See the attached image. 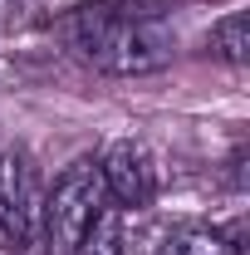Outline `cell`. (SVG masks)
<instances>
[{"instance_id": "8992f818", "label": "cell", "mask_w": 250, "mask_h": 255, "mask_svg": "<svg viewBox=\"0 0 250 255\" xmlns=\"http://www.w3.org/2000/svg\"><path fill=\"white\" fill-rule=\"evenodd\" d=\"M211 54L226 59V64H236V69L250 59V15L246 10H231L226 20L211 25Z\"/></svg>"}, {"instance_id": "7a4b0ae2", "label": "cell", "mask_w": 250, "mask_h": 255, "mask_svg": "<svg viewBox=\"0 0 250 255\" xmlns=\"http://www.w3.org/2000/svg\"><path fill=\"white\" fill-rule=\"evenodd\" d=\"M108 206V191L98 177V157H79L59 172V182L49 187L39 206V241L49 255H79L84 236L94 231L98 211Z\"/></svg>"}, {"instance_id": "6da1fadb", "label": "cell", "mask_w": 250, "mask_h": 255, "mask_svg": "<svg viewBox=\"0 0 250 255\" xmlns=\"http://www.w3.org/2000/svg\"><path fill=\"white\" fill-rule=\"evenodd\" d=\"M54 30L74 59L118 79L157 74L177 54V34L137 5H74L69 15H59Z\"/></svg>"}, {"instance_id": "277c9868", "label": "cell", "mask_w": 250, "mask_h": 255, "mask_svg": "<svg viewBox=\"0 0 250 255\" xmlns=\"http://www.w3.org/2000/svg\"><path fill=\"white\" fill-rule=\"evenodd\" d=\"M98 177H103V191H108L113 206H147L157 196V162L132 137H118V142L103 147Z\"/></svg>"}, {"instance_id": "3957f363", "label": "cell", "mask_w": 250, "mask_h": 255, "mask_svg": "<svg viewBox=\"0 0 250 255\" xmlns=\"http://www.w3.org/2000/svg\"><path fill=\"white\" fill-rule=\"evenodd\" d=\"M39 206H44V191H39L34 157L25 147L0 152V236L15 251L39 241Z\"/></svg>"}, {"instance_id": "5b68a950", "label": "cell", "mask_w": 250, "mask_h": 255, "mask_svg": "<svg viewBox=\"0 0 250 255\" xmlns=\"http://www.w3.org/2000/svg\"><path fill=\"white\" fill-rule=\"evenodd\" d=\"M152 255H241L226 236L216 231H191V226H177V231H162Z\"/></svg>"}]
</instances>
